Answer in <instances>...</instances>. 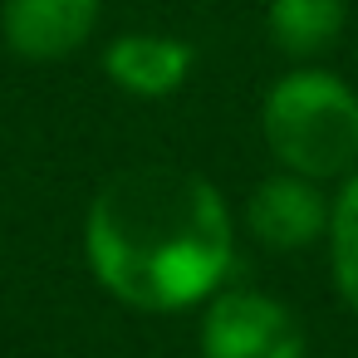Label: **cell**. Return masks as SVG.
I'll list each match as a JSON object with an SVG mask.
<instances>
[{
  "mask_svg": "<svg viewBox=\"0 0 358 358\" xmlns=\"http://www.w3.org/2000/svg\"><path fill=\"white\" fill-rule=\"evenodd\" d=\"M84 250L108 294L133 309H187L221 289L236 231L221 192L167 162L118 172L89 206Z\"/></svg>",
  "mask_w": 358,
  "mask_h": 358,
  "instance_id": "1",
  "label": "cell"
},
{
  "mask_svg": "<svg viewBox=\"0 0 358 358\" xmlns=\"http://www.w3.org/2000/svg\"><path fill=\"white\" fill-rule=\"evenodd\" d=\"M265 143L294 177H338L358 162V99L334 74L299 69L265 99Z\"/></svg>",
  "mask_w": 358,
  "mask_h": 358,
  "instance_id": "2",
  "label": "cell"
},
{
  "mask_svg": "<svg viewBox=\"0 0 358 358\" xmlns=\"http://www.w3.org/2000/svg\"><path fill=\"white\" fill-rule=\"evenodd\" d=\"M201 358H304V329L280 299L226 289L201 319Z\"/></svg>",
  "mask_w": 358,
  "mask_h": 358,
  "instance_id": "3",
  "label": "cell"
},
{
  "mask_svg": "<svg viewBox=\"0 0 358 358\" xmlns=\"http://www.w3.org/2000/svg\"><path fill=\"white\" fill-rule=\"evenodd\" d=\"M99 20V0H6L0 25L6 45L25 59H64L74 55Z\"/></svg>",
  "mask_w": 358,
  "mask_h": 358,
  "instance_id": "4",
  "label": "cell"
},
{
  "mask_svg": "<svg viewBox=\"0 0 358 358\" xmlns=\"http://www.w3.org/2000/svg\"><path fill=\"white\" fill-rule=\"evenodd\" d=\"M245 221L270 250H304L329 226V206H324V196L309 177L275 172L250 192Z\"/></svg>",
  "mask_w": 358,
  "mask_h": 358,
  "instance_id": "5",
  "label": "cell"
},
{
  "mask_svg": "<svg viewBox=\"0 0 358 358\" xmlns=\"http://www.w3.org/2000/svg\"><path fill=\"white\" fill-rule=\"evenodd\" d=\"M103 69L123 94L167 99L192 74V50L182 40H172V35H123L118 45H108Z\"/></svg>",
  "mask_w": 358,
  "mask_h": 358,
  "instance_id": "6",
  "label": "cell"
},
{
  "mask_svg": "<svg viewBox=\"0 0 358 358\" xmlns=\"http://www.w3.org/2000/svg\"><path fill=\"white\" fill-rule=\"evenodd\" d=\"M265 30L280 55L314 59L343 35V0H270Z\"/></svg>",
  "mask_w": 358,
  "mask_h": 358,
  "instance_id": "7",
  "label": "cell"
},
{
  "mask_svg": "<svg viewBox=\"0 0 358 358\" xmlns=\"http://www.w3.org/2000/svg\"><path fill=\"white\" fill-rule=\"evenodd\" d=\"M329 236H334V275H338V289L358 309V177H348L343 196L334 201Z\"/></svg>",
  "mask_w": 358,
  "mask_h": 358,
  "instance_id": "8",
  "label": "cell"
}]
</instances>
